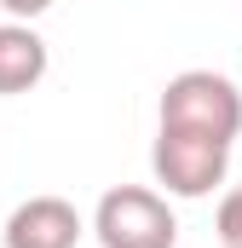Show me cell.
<instances>
[{
  "mask_svg": "<svg viewBox=\"0 0 242 248\" xmlns=\"http://www.w3.org/2000/svg\"><path fill=\"white\" fill-rule=\"evenodd\" d=\"M162 127H184V133H208L237 144L242 133V87L219 69H179L162 87Z\"/></svg>",
  "mask_w": 242,
  "mask_h": 248,
  "instance_id": "cell-1",
  "label": "cell"
},
{
  "mask_svg": "<svg viewBox=\"0 0 242 248\" xmlns=\"http://www.w3.org/2000/svg\"><path fill=\"white\" fill-rule=\"evenodd\" d=\"M92 237L104 248H173L179 219L167 196L150 185H110L92 208Z\"/></svg>",
  "mask_w": 242,
  "mask_h": 248,
  "instance_id": "cell-2",
  "label": "cell"
},
{
  "mask_svg": "<svg viewBox=\"0 0 242 248\" xmlns=\"http://www.w3.org/2000/svg\"><path fill=\"white\" fill-rule=\"evenodd\" d=\"M150 173L167 196H213L231 173V144L225 139H208V133H184V127H162L156 144H150Z\"/></svg>",
  "mask_w": 242,
  "mask_h": 248,
  "instance_id": "cell-3",
  "label": "cell"
},
{
  "mask_svg": "<svg viewBox=\"0 0 242 248\" xmlns=\"http://www.w3.org/2000/svg\"><path fill=\"white\" fill-rule=\"evenodd\" d=\"M81 231L87 225H81L75 202H63V196H29V202H17L6 214L0 243L6 248H75Z\"/></svg>",
  "mask_w": 242,
  "mask_h": 248,
  "instance_id": "cell-4",
  "label": "cell"
},
{
  "mask_svg": "<svg viewBox=\"0 0 242 248\" xmlns=\"http://www.w3.org/2000/svg\"><path fill=\"white\" fill-rule=\"evenodd\" d=\"M46 41L29 29V23H0V98H17V93H29V87H41L46 81Z\"/></svg>",
  "mask_w": 242,
  "mask_h": 248,
  "instance_id": "cell-5",
  "label": "cell"
},
{
  "mask_svg": "<svg viewBox=\"0 0 242 248\" xmlns=\"http://www.w3.org/2000/svg\"><path fill=\"white\" fill-rule=\"evenodd\" d=\"M213 231L225 248H242V185H231L219 196V214H213Z\"/></svg>",
  "mask_w": 242,
  "mask_h": 248,
  "instance_id": "cell-6",
  "label": "cell"
},
{
  "mask_svg": "<svg viewBox=\"0 0 242 248\" xmlns=\"http://www.w3.org/2000/svg\"><path fill=\"white\" fill-rule=\"evenodd\" d=\"M6 6V17H17V23H35L41 12H52V0H0Z\"/></svg>",
  "mask_w": 242,
  "mask_h": 248,
  "instance_id": "cell-7",
  "label": "cell"
}]
</instances>
